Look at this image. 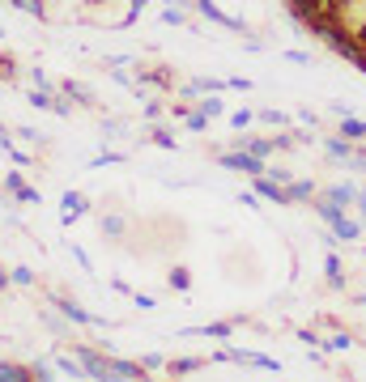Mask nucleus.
<instances>
[{"label": "nucleus", "instance_id": "obj_1", "mask_svg": "<svg viewBox=\"0 0 366 382\" xmlns=\"http://www.w3.org/2000/svg\"><path fill=\"white\" fill-rule=\"evenodd\" d=\"M226 166H230V170H247V175H260V170H265L255 153H234V157H226Z\"/></svg>", "mask_w": 366, "mask_h": 382}, {"label": "nucleus", "instance_id": "obj_2", "mask_svg": "<svg viewBox=\"0 0 366 382\" xmlns=\"http://www.w3.org/2000/svg\"><path fill=\"white\" fill-rule=\"evenodd\" d=\"M0 378H5V382H22V378H30L22 365H0Z\"/></svg>", "mask_w": 366, "mask_h": 382}, {"label": "nucleus", "instance_id": "obj_3", "mask_svg": "<svg viewBox=\"0 0 366 382\" xmlns=\"http://www.w3.org/2000/svg\"><path fill=\"white\" fill-rule=\"evenodd\" d=\"M345 136H366V124H353V119H349V124H345Z\"/></svg>", "mask_w": 366, "mask_h": 382}]
</instances>
